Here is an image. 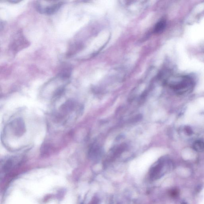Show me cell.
Wrapping results in <instances>:
<instances>
[{"label":"cell","instance_id":"obj_1","mask_svg":"<svg viewBox=\"0 0 204 204\" xmlns=\"http://www.w3.org/2000/svg\"><path fill=\"white\" fill-rule=\"evenodd\" d=\"M168 83L176 93L182 94L192 91L195 82L192 78L188 75H177L171 78Z\"/></svg>","mask_w":204,"mask_h":204},{"label":"cell","instance_id":"obj_2","mask_svg":"<svg viewBox=\"0 0 204 204\" xmlns=\"http://www.w3.org/2000/svg\"><path fill=\"white\" fill-rule=\"evenodd\" d=\"M64 3L63 1H37L35 3V8L40 14L52 15L60 9Z\"/></svg>","mask_w":204,"mask_h":204},{"label":"cell","instance_id":"obj_3","mask_svg":"<svg viewBox=\"0 0 204 204\" xmlns=\"http://www.w3.org/2000/svg\"><path fill=\"white\" fill-rule=\"evenodd\" d=\"M166 22L165 20H162L156 24L154 29V32L156 34H160L163 32L166 27Z\"/></svg>","mask_w":204,"mask_h":204},{"label":"cell","instance_id":"obj_4","mask_svg":"<svg viewBox=\"0 0 204 204\" xmlns=\"http://www.w3.org/2000/svg\"><path fill=\"white\" fill-rule=\"evenodd\" d=\"M193 147L197 152H202L204 150V142L200 140H197L194 143Z\"/></svg>","mask_w":204,"mask_h":204},{"label":"cell","instance_id":"obj_5","mask_svg":"<svg viewBox=\"0 0 204 204\" xmlns=\"http://www.w3.org/2000/svg\"><path fill=\"white\" fill-rule=\"evenodd\" d=\"M9 2V3H19V2H20V1H16V0H14V1H8Z\"/></svg>","mask_w":204,"mask_h":204},{"label":"cell","instance_id":"obj_6","mask_svg":"<svg viewBox=\"0 0 204 204\" xmlns=\"http://www.w3.org/2000/svg\"><path fill=\"white\" fill-rule=\"evenodd\" d=\"M181 204H188V203L185 201H183Z\"/></svg>","mask_w":204,"mask_h":204}]
</instances>
